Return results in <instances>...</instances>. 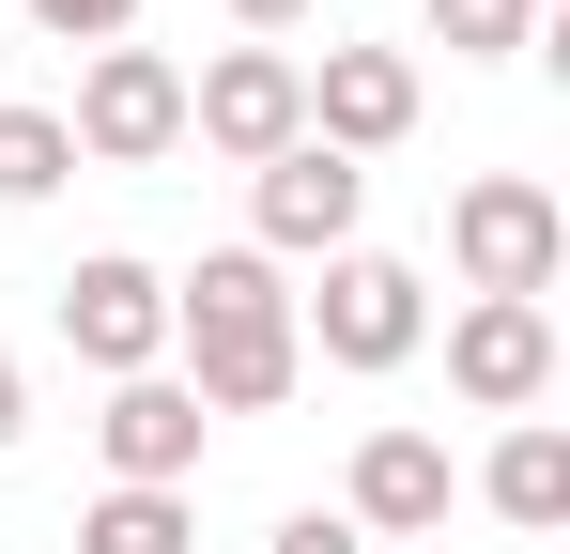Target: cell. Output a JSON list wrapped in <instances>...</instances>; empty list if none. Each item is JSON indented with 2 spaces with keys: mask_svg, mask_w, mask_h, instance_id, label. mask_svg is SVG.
<instances>
[{
  "mask_svg": "<svg viewBox=\"0 0 570 554\" xmlns=\"http://www.w3.org/2000/svg\"><path fill=\"white\" fill-rule=\"evenodd\" d=\"M232 16H247V31H293V16H308V0H232Z\"/></svg>",
  "mask_w": 570,
  "mask_h": 554,
  "instance_id": "19",
  "label": "cell"
},
{
  "mask_svg": "<svg viewBox=\"0 0 570 554\" xmlns=\"http://www.w3.org/2000/svg\"><path fill=\"white\" fill-rule=\"evenodd\" d=\"M47 308H62V355L108 369V385H139V369L170 355V277H155V263H124V247H94V263L62 277Z\"/></svg>",
  "mask_w": 570,
  "mask_h": 554,
  "instance_id": "6",
  "label": "cell"
},
{
  "mask_svg": "<svg viewBox=\"0 0 570 554\" xmlns=\"http://www.w3.org/2000/svg\"><path fill=\"white\" fill-rule=\"evenodd\" d=\"M355 216H371V170L355 155H324V139H293V155H263L247 170V231H263V263H340L355 247Z\"/></svg>",
  "mask_w": 570,
  "mask_h": 554,
  "instance_id": "7",
  "label": "cell"
},
{
  "mask_svg": "<svg viewBox=\"0 0 570 554\" xmlns=\"http://www.w3.org/2000/svg\"><path fill=\"white\" fill-rule=\"evenodd\" d=\"M94 447H108V493H186L200 477V400L170 385V369H139V385H108Z\"/></svg>",
  "mask_w": 570,
  "mask_h": 554,
  "instance_id": "10",
  "label": "cell"
},
{
  "mask_svg": "<svg viewBox=\"0 0 570 554\" xmlns=\"http://www.w3.org/2000/svg\"><path fill=\"white\" fill-rule=\"evenodd\" d=\"M448 385H463L478 416H540V385H556V308L463 293V324H448Z\"/></svg>",
  "mask_w": 570,
  "mask_h": 554,
  "instance_id": "9",
  "label": "cell"
},
{
  "mask_svg": "<svg viewBox=\"0 0 570 554\" xmlns=\"http://www.w3.org/2000/svg\"><path fill=\"white\" fill-rule=\"evenodd\" d=\"M308 139L355 155V170L401 155V139H416V62H401V47H324V62H308Z\"/></svg>",
  "mask_w": 570,
  "mask_h": 554,
  "instance_id": "8",
  "label": "cell"
},
{
  "mask_svg": "<svg viewBox=\"0 0 570 554\" xmlns=\"http://www.w3.org/2000/svg\"><path fill=\"white\" fill-rule=\"evenodd\" d=\"M432 47L448 62H509V47H540V0H432Z\"/></svg>",
  "mask_w": 570,
  "mask_h": 554,
  "instance_id": "15",
  "label": "cell"
},
{
  "mask_svg": "<svg viewBox=\"0 0 570 554\" xmlns=\"http://www.w3.org/2000/svg\"><path fill=\"white\" fill-rule=\"evenodd\" d=\"M78 170V139H62V108H0V216H31L47 185Z\"/></svg>",
  "mask_w": 570,
  "mask_h": 554,
  "instance_id": "14",
  "label": "cell"
},
{
  "mask_svg": "<svg viewBox=\"0 0 570 554\" xmlns=\"http://www.w3.org/2000/svg\"><path fill=\"white\" fill-rule=\"evenodd\" d=\"M448 493H463V477H448L432 432H371V447H355V493H340V524H355V540H432Z\"/></svg>",
  "mask_w": 570,
  "mask_h": 554,
  "instance_id": "11",
  "label": "cell"
},
{
  "mask_svg": "<svg viewBox=\"0 0 570 554\" xmlns=\"http://www.w3.org/2000/svg\"><path fill=\"white\" fill-rule=\"evenodd\" d=\"M186 139L232 155V170L293 155V139H308V62H293V47H216V62L186 78Z\"/></svg>",
  "mask_w": 570,
  "mask_h": 554,
  "instance_id": "4",
  "label": "cell"
},
{
  "mask_svg": "<svg viewBox=\"0 0 570 554\" xmlns=\"http://www.w3.org/2000/svg\"><path fill=\"white\" fill-rule=\"evenodd\" d=\"M31 31H62V47H124L139 31V0H16Z\"/></svg>",
  "mask_w": 570,
  "mask_h": 554,
  "instance_id": "16",
  "label": "cell"
},
{
  "mask_svg": "<svg viewBox=\"0 0 570 554\" xmlns=\"http://www.w3.org/2000/svg\"><path fill=\"white\" fill-rule=\"evenodd\" d=\"M16 432H31V369L0 355V447H16Z\"/></svg>",
  "mask_w": 570,
  "mask_h": 554,
  "instance_id": "18",
  "label": "cell"
},
{
  "mask_svg": "<svg viewBox=\"0 0 570 554\" xmlns=\"http://www.w3.org/2000/svg\"><path fill=\"white\" fill-rule=\"evenodd\" d=\"M416 339H432V277L385 263V247H340L324 293L293 308V355H324V369H401Z\"/></svg>",
  "mask_w": 570,
  "mask_h": 554,
  "instance_id": "2",
  "label": "cell"
},
{
  "mask_svg": "<svg viewBox=\"0 0 570 554\" xmlns=\"http://www.w3.org/2000/svg\"><path fill=\"white\" fill-rule=\"evenodd\" d=\"M200 524H186V493H94L78 508V554H186Z\"/></svg>",
  "mask_w": 570,
  "mask_h": 554,
  "instance_id": "13",
  "label": "cell"
},
{
  "mask_svg": "<svg viewBox=\"0 0 570 554\" xmlns=\"http://www.w3.org/2000/svg\"><path fill=\"white\" fill-rule=\"evenodd\" d=\"M448 263H463V293H509V308H540L570 263V216H556V185H524V170H478L463 200H448Z\"/></svg>",
  "mask_w": 570,
  "mask_h": 554,
  "instance_id": "3",
  "label": "cell"
},
{
  "mask_svg": "<svg viewBox=\"0 0 570 554\" xmlns=\"http://www.w3.org/2000/svg\"><path fill=\"white\" fill-rule=\"evenodd\" d=\"M478 493H493V524L556 540V524H570V432H556V416H509V447L478 462Z\"/></svg>",
  "mask_w": 570,
  "mask_h": 554,
  "instance_id": "12",
  "label": "cell"
},
{
  "mask_svg": "<svg viewBox=\"0 0 570 554\" xmlns=\"http://www.w3.org/2000/svg\"><path fill=\"white\" fill-rule=\"evenodd\" d=\"M278 554H371V540H355L340 508H293V524H278Z\"/></svg>",
  "mask_w": 570,
  "mask_h": 554,
  "instance_id": "17",
  "label": "cell"
},
{
  "mask_svg": "<svg viewBox=\"0 0 570 554\" xmlns=\"http://www.w3.org/2000/svg\"><path fill=\"white\" fill-rule=\"evenodd\" d=\"M170 339H186V369H170V385H186L200 416H278L293 400V293H278V263H263V247H200L186 277H170Z\"/></svg>",
  "mask_w": 570,
  "mask_h": 554,
  "instance_id": "1",
  "label": "cell"
},
{
  "mask_svg": "<svg viewBox=\"0 0 570 554\" xmlns=\"http://www.w3.org/2000/svg\"><path fill=\"white\" fill-rule=\"evenodd\" d=\"M62 139H78L94 170H155V155H186V62H155V47H94Z\"/></svg>",
  "mask_w": 570,
  "mask_h": 554,
  "instance_id": "5",
  "label": "cell"
}]
</instances>
